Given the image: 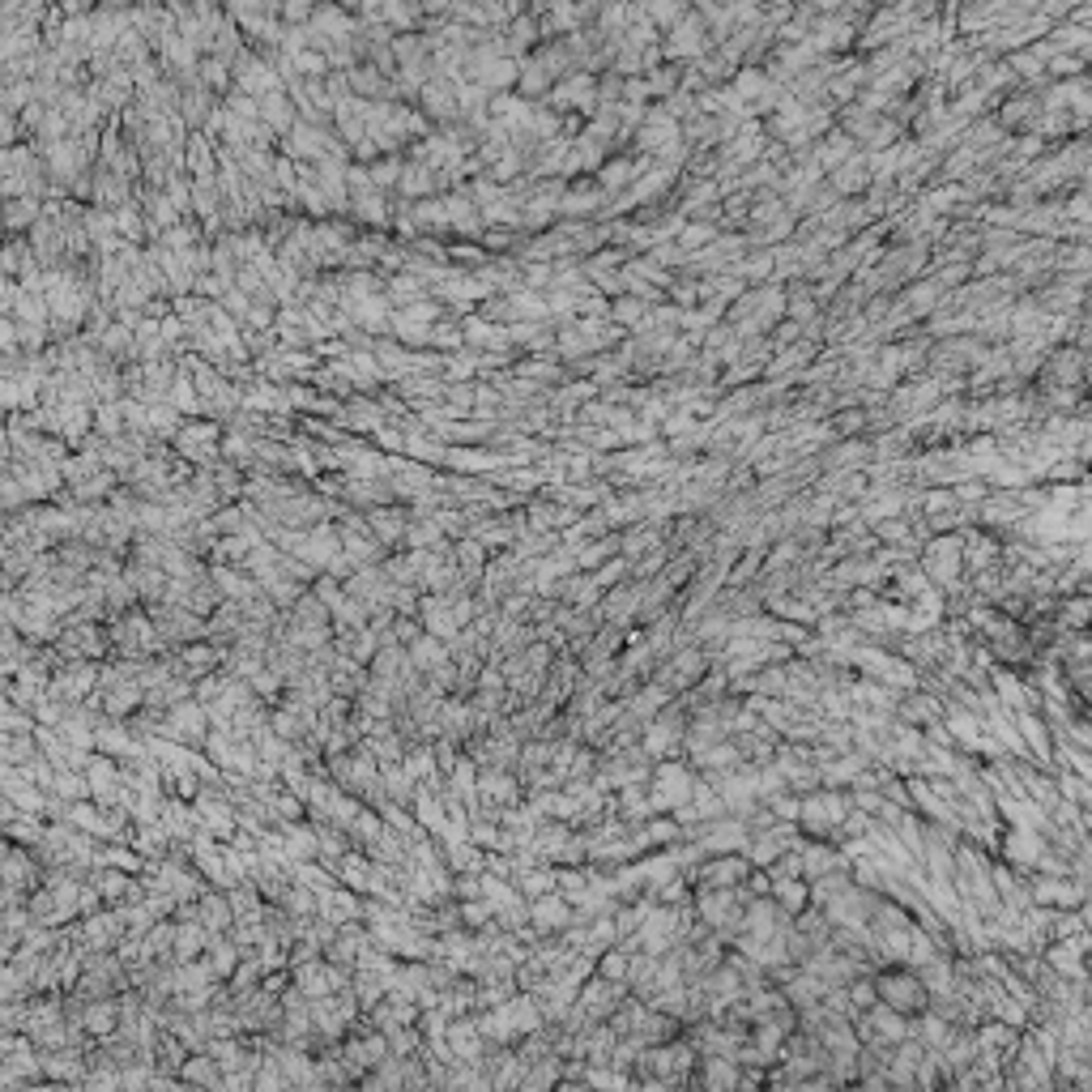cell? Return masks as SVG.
Masks as SVG:
<instances>
[{
    "label": "cell",
    "instance_id": "cell-4",
    "mask_svg": "<svg viewBox=\"0 0 1092 1092\" xmlns=\"http://www.w3.org/2000/svg\"><path fill=\"white\" fill-rule=\"evenodd\" d=\"M692 785H696V773L687 768L683 760H662L653 764V773H648V807H653V815L658 811H675L683 807L687 798H692Z\"/></svg>",
    "mask_w": 1092,
    "mask_h": 1092
},
{
    "label": "cell",
    "instance_id": "cell-7",
    "mask_svg": "<svg viewBox=\"0 0 1092 1092\" xmlns=\"http://www.w3.org/2000/svg\"><path fill=\"white\" fill-rule=\"evenodd\" d=\"M1084 892L1067 875H1033L1029 880V900L1033 909H1084Z\"/></svg>",
    "mask_w": 1092,
    "mask_h": 1092
},
{
    "label": "cell",
    "instance_id": "cell-12",
    "mask_svg": "<svg viewBox=\"0 0 1092 1092\" xmlns=\"http://www.w3.org/2000/svg\"><path fill=\"white\" fill-rule=\"evenodd\" d=\"M445 1046L453 1050L457 1063H479V1058L487 1054L491 1041H482L470 1016H462V1020H448V1029H445Z\"/></svg>",
    "mask_w": 1092,
    "mask_h": 1092
},
{
    "label": "cell",
    "instance_id": "cell-2",
    "mask_svg": "<svg viewBox=\"0 0 1092 1092\" xmlns=\"http://www.w3.org/2000/svg\"><path fill=\"white\" fill-rule=\"evenodd\" d=\"M849 815V802H845L841 790H811V794H798V832L807 836V841H836V828H841V819Z\"/></svg>",
    "mask_w": 1092,
    "mask_h": 1092
},
{
    "label": "cell",
    "instance_id": "cell-21",
    "mask_svg": "<svg viewBox=\"0 0 1092 1092\" xmlns=\"http://www.w3.org/2000/svg\"><path fill=\"white\" fill-rule=\"evenodd\" d=\"M1041 116V103L1037 94H1016L1007 98V107L999 111V128H1020V125H1033V120Z\"/></svg>",
    "mask_w": 1092,
    "mask_h": 1092
},
{
    "label": "cell",
    "instance_id": "cell-38",
    "mask_svg": "<svg viewBox=\"0 0 1092 1092\" xmlns=\"http://www.w3.org/2000/svg\"><path fill=\"white\" fill-rule=\"evenodd\" d=\"M1071 213H1075V218H1084V213H1088V205H1084V196H1075V201H1071Z\"/></svg>",
    "mask_w": 1092,
    "mask_h": 1092
},
{
    "label": "cell",
    "instance_id": "cell-19",
    "mask_svg": "<svg viewBox=\"0 0 1092 1092\" xmlns=\"http://www.w3.org/2000/svg\"><path fill=\"white\" fill-rule=\"evenodd\" d=\"M423 614H427V636H435V640H453V636H457L453 602H448L445 594H440V597H427Z\"/></svg>",
    "mask_w": 1092,
    "mask_h": 1092
},
{
    "label": "cell",
    "instance_id": "cell-28",
    "mask_svg": "<svg viewBox=\"0 0 1092 1092\" xmlns=\"http://www.w3.org/2000/svg\"><path fill=\"white\" fill-rule=\"evenodd\" d=\"M597 201H602V193H597V188H572V193L560 196V210H563V213H594Z\"/></svg>",
    "mask_w": 1092,
    "mask_h": 1092
},
{
    "label": "cell",
    "instance_id": "cell-24",
    "mask_svg": "<svg viewBox=\"0 0 1092 1092\" xmlns=\"http://www.w3.org/2000/svg\"><path fill=\"white\" fill-rule=\"evenodd\" d=\"M768 897H773V905L781 909V914L798 917L802 909H807V883H802V880H777Z\"/></svg>",
    "mask_w": 1092,
    "mask_h": 1092
},
{
    "label": "cell",
    "instance_id": "cell-27",
    "mask_svg": "<svg viewBox=\"0 0 1092 1092\" xmlns=\"http://www.w3.org/2000/svg\"><path fill=\"white\" fill-rule=\"evenodd\" d=\"M585 1088L589 1092H628L631 1075L614 1071V1067H585Z\"/></svg>",
    "mask_w": 1092,
    "mask_h": 1092
},
{
    "label": "cell",
    "instance_id": "cell-15",
    "mask_svg": "<svg viewBox=\"0 0 1092 1092\" xmlns=\"http://www.w3.org/2000/svg\"><path fill=\"white\" fill-rule=\"evenodd\" d=\"M551 107H560V111H568V107H580V111H594L597 107V86L589 73H572L563 86H555L551 94Z\"/></svg>",
    "mask_w": 1092,
    "mask_h": 1092
},
{
    "label": "cell",
    "instance_id": "cell-34",
    "mask_svg": "<svg viewBox=\"0 0 1092 1092\" xmlns=\"http://www.w3.org/2000/svg\"><path fill=\"white\" fill-rule=\"evenodd\" d=\"M628 568H631V563H628V560H619V563H606V568H597V577H594V585H597V589H606V585H614V580H619V577H623V572H628Z\"/></svg>",
    "mask_w": 1092,
    "mask_h": 1092
},
{
    "label": "cell",
    "instance_id": "cell-9",
    "mask_svg": "<svg viewBox=\"0 0 1092 1092\" xmlns=\"http://www.w3.org/2000/svg\"><path fill=\"white\" fill-rule=\"evenodd\" d=\"M162 734L171 738V743H205V734H210V717H205V704H176V709L167 713V721H162Z\"/></svg>",
    "mask_w": 1092,
    "mask_h": 1092
},
{
    "label": "cell",
    "instance_id": "cell-25",
    "mask_svg": "<svg viewBox=\"0 0 1092 1092\" xmlns=\"http://www.w3.org/2000/svg\"><path fill=\"white\" fill-rule=\"evenodd\" d=\"M760 150H764V137H760V128H743V133L730 142V150H726V167H743V162H751V159H760Z\"/></svg>",
    "mask_w": 1092,
    "mask_h": 1092
},
{
    "label": "cell",
    "instance_id": "cell-20",
    "mask_svg": "<svg viewBox=\"0 0 1092 1092\" xmlns=\"http://www.w3.org/2000/svg\"><path fill=\"white\" fill-rule=\"evenodd\" d=\"M870 184V167H866V154H858V159H845L841 167L832 171V193L836 196H849V193H862V188Z\"/></svg>",
    "mask_w": 1092,
    "mask_h": 1092
},
{
    "label": "cell",
    "instance_id": "cell-11",
    "mask_svg": "<svg viewBox=\"0 0 1092 1092\" xmlns=\"http://www.w3.org/2000/svg\"><path fill=\"white\" fill-rule=\"evenodd\" d=\"M738 1080H743V1067L734 1058H700L692 1075V1084L704 1092H738Z\"/></svg>",
    "mask_w": 1092,
    "mask_h": 1092
},
{
    "label": "cell",
    "instance_id": "cell-3",
    "mask_svg": "<svg viewBox=\"0 0 1092 1092\" xmlns=\"http://www.w3.org/2000/svg\"><path fill=\"white\" fill-rule=\"evenodd\" d=\"M875 999H880L883 1007H892L897 1016H905V1020H914V1016H922L926 1012V990H922V982H917V973L914 968H905V965H888V968H875Z\"/></svg>",
    "mask_w": 1092,
    "mask_h": 1092
},
{
    "label": "cell",
    "instance_id": "cell-13",
    "mask_svg": "<svg viewBox=\"0 0 1092 1092\" xmlns=\"http://www.w3.org/2000/svg\"><path fill=\"white\" fill-rule=\"evenodd\" d=\"M1050 845L1041 841V832H1033V828H1012V832L1003 836V853L1012 858V866H1024V870H1037L1041 853H1046Z\"/></svg>",
    "mask_w": 1092,
    "mask_h": 1092
},
{
    "label": "cell",
    "instance_id": "cell-16",
    "mask_svg": "<svg viewBox=\"0 0 1092 1092\" xmlns=\"http://www.w3.org/2000/svg\"><path fill=\"white\" fill-rule=\"evenodd\" d=\"M176 1080H179V1084H188V1088H201V1092L223 1088V1071H218V1063H213L210 1054H188Z\"/></svg>",
    "mask_w": 1092,
    "mask_h": 1092
},
{
    "label": "cell",
    "instance_id": "cell-35",
    "mask_svg": "<svg viewBox=\"0 0 1092 1092\" xmlns=\"http://www.w3.org/2000/svg\"><path fill=\"white\" fill-rule=\"evenodd\" d=\"M951 496H956V504L960 499H965V504H982V499H986V487H982V482H960Z\"/></svg>",
    "mask_w": 1092,
    "mask_h": 1092
},
{
    "label": "cell",
    "instance_id": "cell-29",
    "mask_svg": "<svg viewBox=\"0 0 1092 1092\" xmlns=\"http://www.w3.org/2000/svg\"><path fill=\"white\" fill-rule=\"evenodd\" d=\"M875 973H866V977H853L849 986H845V995H849V1003H853V1012H866V1007H875L880 999H875V982H870Z\"/></svg>",
    "mask_w": 1092,
    "mask_h": 1092
},
{
    "label": "cell",
    "instance_id": "cell-17",
    "mask_svg": "<svg viewBox=\"0 0 1092 1092\" xmlns=\"http://www.w3.org/2000/svg\"><path fill=\"white\" fill-rule=\"evenodd\" d=\"M196 922H201L205 934H227L231 931V905H227V897H218V892H201L196 897Z\"/></svg>",
    "mask_w": 1092,
    "mask_h": 1092
},
{
    "label": "cell",
    "instance_id": "cell-33",
    "mask_svg": "<svg viewBox=\"0 0 1092 1092\" xmlns=\"http://www.w3.org/2000/svg\"><path fill=\"white\" fill-rule=\"evenodd\" d=\"M533 39H538V26H533L529 18H521L512 30H508V43L512 47H525V43H533Z\"/></svg>",
    "mask_w": 1092,
    "mask_h": 1092
},
{
    "label": "cell",
    "instance_id": "cell-1",
    "mask_svg": "<svg viewBox=\"0 0 1092 1092\" xmlns=\"http://www.w3.org/2000/svg\"><path fill=\"white\" fill-rule=\"evenodd\" d=\"M696 1063H700V1054H696L692 1041L675 1037V1041H666V1046L640 1050L636 1063H631V1080H658V1084H666V1092H687V1084H692V1075H696Z\"/></svg>",
    "mask_w": 1092,
    "mask_h": 1092
},
{
    "label": "cell",
    "instance_id": "cell-36",
    "mask_svg": "<svg viewBox=\"0 0 1092 1092\" xmlns=\"http://www.w3.org/2000/svg\"><path fill=\"white\" fill-rule=\"evenodd\" d=\"M1012 69L1020 73V77H1037L1041 73V60L1033 52H1020V56H1012Z\"/></svg>",
    "mask_w": 1092,
    "mask_h": 1092
},
{
    "label": "cell",
    "instance_id": "cell-18",
    "mask_svg": "<svg viewBox=\"0 0 1092 1092\" xmlns=\"http://www.w3.org/2000/svg\"><path fill=\"white\" fill-rule=\"evenodd\" d=\"M406 662L418 670V675H435V670H440V666L448 662V648H445V640H435V636H418L414 645H410Z\"/></svg>",
    "mask_w": 1092,
    "mask_h": 1092
},
{
    "label": "cell",
    "instance_id": "cell-37",
    "mask_svg": "<svg viewBox=\"0 0 1092 1092\" xmlns=\"http://www.w3.org/2000/svg\"><path fill=\"white\" fill-rule=\"evenodd\" d=\"M836 427H841V431H858V427H862V414H841V418H836Z\"/></svg>",
    "mask_w": 1092,
    "mask_h": 1092
},
{
    "label": "cell",
    "instance_id": "cell-6",
    "mask_svg": "<svg viewBox=\"0 0 1092 1092\" xmlns=\"http://www.w3.org/2000/svg\"><path fill=\"white\" fill-rule=\"evenodd\" d=\"M960 568H965V538H960V533L934 538L922 551V572H926V580H934V585L956 589Z\"/></svg>",
    "mask_w": 1092,
    "mask_h": 1092
},
{
    "label": "cell",
    "instance_id": "cell-30",
    "mask_svg": "<svg viewBox=\"0 0 1092 1092\" xmlns=\"http://www.w3.org/2000/svg\"><path fill=\"white\" fill-rule=\"evenodd\" d=\"M611 316H614V325H628V329H631V325H645V316H648V311H645V303H640V299H631V294H623V299H619V303H614V308H611Z\"/></svg>",
    "mask_w": 1092,
    "mask_h": 1092
},
{
    "label": "cell",
    "instance_id": "cell-31",
    "mask_svg": "<svg viewBox=\"0 0 1092 1092\" xmlns=\"http://www.w3.org/2000/svg\"><path fill=\"white\" fill-rule=\"evenodd\" d=\"M631 179H636L631 162H628V159H614V162H606V167H602L597 184H602V188H623V184H631Z\"/></svg>",
    "mask_w": 1092,
    "mask_h": 1092
},
{
    "label": "cell",
    "instance_id": "cell-14",
    "mask_svg": "<svg viewBox=\"0 0 1092 1092\" xmlns=\"http://www.w3.org/2000/svg\"><path fill=\"white\" fill-rule=\"evenodd\" d=\"M709 30L700 26V18L696 13H683V18L670 26V35H666V56H696V52H704L709 47Z\"/></svg>",
    "mask_w": 1092,
    "mask_h": 1092
},
{
    "label": "cell",
    "instance_id": "cell-39",
    "mask_svg": "<svg viewBox=\"0 0 1092 1092\" xmlns=\"http://www.w3.org/2000/svg\"><path fill=\"white\" fill-rule=\"evenodd\" d=\"M836 1092H866L862 1084H845V1088H836Z\"/></svg>",
    "mask_w": 1092,
    "mask_h": 1092
},
{
    "label": "cell",
    "instance_id": "cell-5",
    "mask_svg": "<svg viewBox=\"0 0 1092 1092\" xmlns=\"http://www.w3.org/2000/svg\"><path fill=\"white\" fill-rule=\"evenodd\" d=\"M853 1033H858V1046H900V1041H909V1020L897 1016L892 1007L875 1003L866 1012H858Z\"/></svg>",
    "mask_w": 1092,
    "mask_h": 1092
},
{
    "label": "cell",
    "instance_id": "cell-26",
    "mask_svg": "<svg viewBox=\"0 0 1092 1092\" xmlns=\"http://www.w3.org/2000/svg\"><path fill=\"white\" fill-rule=\"evenodd\" d=\"M1080 372H1084V355H1080V346L1075 350H1058L1054 359H1050V367H1046V380L1050 384H1075L1080 380Z\"/></svg>",
    "mask_w": 1092,
    "mask_h": 1092
},
{
    "label": "cell",
    "instance_id": "cell-8",
    "mask_svg": "<svg viewBox=\"0 0 1092 1092\" xmlns=\"http://www.w3.org/2000/svg\"><path fill=\"white\" fill-rule=\"evenodd\" d=\"M572 922H577V914H572V905L560 897V892L529 900V926L538 939H555V934H563Z\"/></svg>",
    "mask_w": 1092,
    "mask_h": 1092
},
{
    "label": "cell",
    "instance_id": "cell-32",
    "mask_svg": "<svg viewBox=\"0 0 1092 1092\" xmlns=\"http://www.w3.org/2000/svg\"><path fill=\"white\" fill-rule=\"evenodd\" d=\"M252 692H257V696H277V692H282V675H277V670H257V675H252Z\"/></svg>",
    "mask_w": 1092,
    "mask_h": 1092
},
{
    "label": "cell",
    "instance_id": "cell-22",
    "mask_svg": "<svg viewBox=\"0 0 1092 1092\" xmlns=\"http://www.w3.org/2000/svg\"><path fill=\"white\" fill-rule=\"evenodd\" d=\"M995 560H999V538H990V533H968V538H965V563H968V568L986 572Z\"/></svg>",
    "mask_w": 1092,
    "mask_h": 1092
},
{
    "label": "cell",
    "instance_id": "cell-10",
    "mask_svg": "<svg viewBox=\"0 0 1092 1092\" xmlns=\"http://www.w3.org/2000/svg\"><path fill=\"white\" fill-rule=\"evenodd\" d=\"M794 849H798V862H802V883H815L819 875H832V870H849V862H845L828 841H807V836H798Z\"/></svg>",
    "mask_w": 1092,
    "mask_h": 1092
},
{
    "label": "cell",
    "instance_id": "cell-23",
    "mask_svg": "<svg viewBox=\"0 0 1092 1092\" xmlns=\"http://www.w3.org/2000/svg\"><path fill=\"white\" fill-rule=\"evenodd\" d=\"M516 892L525 900H538V897H551L555 892V866H529L516 875Z\"/></svg>",
    "mask_w": 1092,
    "mask_h": 1092
}]
</instances>
